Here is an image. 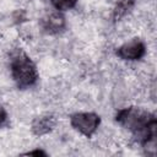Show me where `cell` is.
<instances>
[{"label":"cell","instance_id":"9","mask_svg":"<svg viewBox=\"0 0 157 157\" xmlns=\"http://www.w3.org/2000/svg\"><path fill=\"white\" fill-rule=\"evenodd\" d=\"M7 121V113L4 107L0 105V128H2Z\"/></svg>","mask_w":157,"mask_h":157},{"label":"cell","instance_id":"6","mask_svg":"<svg viewBox=\"0 0 157 157\" xmlns=\"http://www.w3.org/2000/svg\"><path fill=\"white\" fill-rule=\"evenodd\" d=\"M56 125V118L52 114H45L34 118L31 125V130L36 136H44L54 130Z\"/></svg>","mask_w":157,"mask_h":157},{"label":"cell","instance_id":"10","mask_svg":"<svg viewBox=\"0 0 157 157\" xmlns=\"http://www.w3.org/2000/svg\"><path fill=\"white\" fill-rule=\"evenodd\" d=\"M23 155H25V156H37V157H39V156H47V152H44L43 150L37 148V150L28 151V152H26V153H23Z\"/></svg>","mask_w":157,"mask_h":157},{"label":"cell","instance_id":"2","mask_svg":"<svg viewBox=\"0 0 157 157\" xmlns=\"http://www.w3.org/2000/svg\"><path fill=\"white\" fill-rule=\"evenodd\" d=\"M10 71L20 90L34 86L39 77L36 64L22 49H15L10 54Z\"/></svg>","mask_w":157,"mask_h":157},{"label":"cell","instance_id":"3","mask_svg":"<svg viewBox=\"0 0 157 157\" xmlns=\"http://www.w3.org/2000/svg\"><path fill=\"white\" fill-rule=\"evenodd\" d=\"M71 126L86 137H91L101 124V117L92 112L75 113L70 117Z\"/></svg>","mask_w":157,"mask_h":157},{"label":"cell","instance_id":"4","mask_svg":"<svg viewBox=\"0 0 157 157\" xmlns=\"http://www.w3.org/2000/svg\"><path fill=\"white\" fill-rule=\"evenodd\" d=\"M115 54L123 60H128V61L140 60L146 54V45L141 39L134 38L130 42H126L119 48H117Z\"/></svg>","mask_w":157,"mask_h":157},{"label":"cell","instance_id":"1","mask_svg":"<svg viewBox=\"0 0 157 157\" xmlns=\"http://www.w3.org/2000/svg\"><path fill=\"white\" fill-rule=\"evenodd\" d=\"M115 120L132 132L134 137L144 146L147 155L156 153L157 120L153 113L139 107H128L118 110Z\"/></svg>","mask_w":157,"mask_h":157},{"label":"cell","instance_id":"7","mask_svg":"<svg viewBox=\"0 0 157 157\" xmlns=\"http://www.w3.org/2000/svg\"><path fill=\"white\" fill-rule=\"evenodd\" d=\"M135 0H118L112 13V18L114 22L120 21L123 17H125L134 7Z\"/></svg>","mask_w":157,"mask_h":157},{"label":"cell","instance_id":"5","mask_svg":"<svg viewBox=\"0 0 157 157\" xmlns=\"http://www.w3.org/2000/svg\"><path fill=\"white\" fill-rule=\"evenodd\" d=\"M65 25H66L65 17L63 16V13H60V11L48 13L40 21V26L43 31L48 34H58L63 32L65 28Z\"/></svg>","mask_w":157,"mask_h":157},{"label":"cell","instance_id":"8","mask_svg":"<svg viewBox=\"0 0 157 157\" xmlns=\"http://www.w3.org/2000/svg\"><path fill=\"white\" fill-rule=\"evenodd\" d=\"M78 0H50L53 7L58 11H66L71 10L72 7L76 6Z\"/></svg>","mask_w":157,"mask_h":157}]
</instances>
